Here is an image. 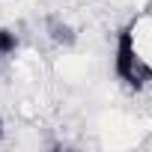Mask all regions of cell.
Returning <instances> with one entry per match:
<instances>
[{
	"label": "cell",
	"mask_w": 152,
	"mask_h": 152,
	"mask_svg": "<svg viewBox=\"0 0 152 152\" xmlns=\"http://www.w3.org/2000/svg\"><path fill=\"white\" fill-rule=\"evenodd\" d=\"M113 75L128 87V90H143V84L152 81V66L140 57L137 51V21L125 24L116 33V48H113Z\"/></svg>",
	"instance_id": "6da1fadb"
},
{
	"label": "cell",
	"mask_w": 152,
	"mask_h": 152,
	"mask_svg": "<svg viewBox=\"0 0 152 152\" xmlns=\"http://www.w3.org/2000/svg\"><path fill=\"white\" fill-rule=\"evenodd\" d=\"M48 36L57 42V45H75V39H78V33H75V27L63 18H48Z\"/></svg>",
	"instance_id": "7a4b0ae2"
},
{
	"label": "cell",
	"mask_w": 152,
	"mask_h": 152,
	"mask_svg": "<svg viewBox=\"0 0 152 152\" xmlns=\"http://www.w3.org/2000/svg\"><path fill=\"white\" fill-rule=\"evenodd\" d=\"M15 51H18V36H15V30L0 27V57H12Z\"/></svg>",
	"instance_id": "3957f363"
},
{
	"label": "cell",
	"mask_w": 152,
	"mask_h": 152,
	"mask_svg": "<svg viewBox=\"0 0 152 152\" xmlns=\"http://www.w3.org/2000/svg\"><path fill=\"white\" fill-rule=\"evenodd\" d=\"M0 137H3V119H0Z\"/></svg>",
	"instance_id": "277c9868"
}]
</instances>
